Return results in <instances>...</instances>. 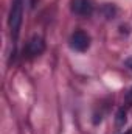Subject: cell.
Masks as SVG:
<instances>
[{"mask_svg":"<svg viewBox=\"0 0 132 134\" xmlns=\"http://www.w3.org/2000/svg\"><path fill=\"white\" fill-rule=\"evenodd\" d=\"M22 16H23L22 0H14V3L11 6V11H9V19H8L9 28H11V34L14 37H17V34H19V28L22 25Z\"/></svg>","mask_w":132,"mask_h":134,"instance_id":"1","label":"cell"},{"mask_svg":"<svg viewBox=\"0 0 132 134\" xmlns=\"http://www.w3.org/2000/svg\"><path fill=\"white\" fill-rule=\"evenodd\" d=\"M70 47L76 52H86L90 47V36L82 30L75 31L70 37Z\"/></svg>","mask_w":132,"mask_h":134,"instance_id":"2","label":"cell"},{"mask_svg":"<svg viewBox=\"0 0 132 134\" xmlns=\"http://www.w3.org/2000/svg\"><path fill=\"white\" fill-rule=\"evenodd\" d=\"M70 9L76 16H90L93 13V5L90 0H71Z\"/></svg>","mask_w":132,"mask_h":134,"instance_id":"3","label":"cell"},{"mask_svg":"<svg viewBox=\"0 0 132 134\" xmlns=\"http://www.w3.org/2000/svg\"><path fill=\"white\" fill-rule=\"evenodd\" d=\"M44 50H45V42L40 36H33L27 44V53L30 56H39Z\"/></svg>","mask_w":132,"mask_h":134,"instance_id":"4","label":"cell"},{"mask_svg":"<svg viewBox=\"0 0 132 134\" xmlns=\"http://www.w3.org/2000/svg\"><path fill=\"white\" fill-rule=\"evenodd\" d=\"M124 123H126V111H124V109H120L118 114H117V125L121 126V125H124Z\"/></svg>","mask_w":132,"mask_h":134,"instance_id":"5","label":"cell"},{"mask_svg":"<svg viewBox=\"0 0 132 134\" xmlns=\"http://www.w3.org/2000/svg\"><path fill=\"white\" fill-rule=\"evenodd\" d=\"M126 101H128L129 104L132 103V89L129 91V92H128V95H126Z\"/></svg>","mask_w":132,"mask_h":134,"instance_id":"6","label":"cell"},{"mask_svg":"<svg viewBox=\"0 0 132 134\" xmlns=\"http://www.w3.org/2000/svg\"><path fill=\"white\" fill-rule=\"evenodd\" d=\"M126 66H128V67H129V69L132 70V58H129V59H126Z\"/></svg>","mask_w":132,"mask_h":134,"instance_id":"7","label":"cell"}]
</instances>
